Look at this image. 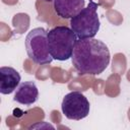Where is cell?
Masks as SVG:
<instances>
[{
	"instance_id": "cell-1",
	"label": "cell",
	"mask_w": 130,
	"mask_h": 130,
	"mask_svg": "<svg viewBox=\"0 0 130 130\" xmlns=\"http://www.w3.org/2000/svg\"><path fill=\"white\" fill-rule=\"evenodd\" d=\"M111 55L108 46L101 40L77 39L73 48L71 61L80 75H99L109 63Z\"/></svg>"
},
{
	"instance_id": "cell-2",
	"label": "cell",
	"mask_w": 130,
	"mask_h": 130,
	"mask_svg": "<svg viewBox=\"0 0 130 130\" xmlns=\"http://www.w3.org/2000/svg\"><path fill=\"white\" fill-rule=\"evenodd\" d=\"M77 40L76 35L66 25H58L48 31V47L53 59L66 61L71 58Z\"/></svg>"
},
{
	"instance_id": "cell-3",
	"label": "cell",
	"mask_w": 130,
	"mask_h": 130,
	"mask_svg": "<svg viewBox=\"0 0 130 130\" xmlns=\"http://www.w3.org/2000/svg\"><path fill=\"white\" fill-rule=\"evenodd\" d=\"M99 3L89 1L79 13L70 19V26L78 39L94 38L100 29V18L98 14Z\"/></svg>"
},
{
	"instance_id": "cell-4",
	"label": "cell",
	"mask_w": 130,
	"mask_h": 130,
	"mask_svg": "<svg viewBox=\"0 0 130 130\" xmlns=\"http://www.w3.org/2000/svg\"><path fill=\"white\" fill-rule=\"evenodd\" d=\"M25 50L36 64L46 65L53 61L48 47V31L44 27L32 28L25 37Z\"/></svg>"
},
{
	"instance_id": "cell-5",
	"label": "cell",
	"mask_w": 130,
	"mask_h": 130,
	"mask_svg": "<svg viewBox=\"0 0 130 130\" xmlns=\"http://www.w3.org/2000/svg\"><path fill=\"white\" fill-rule=\"evenodd\" d=\"M61 109L67 119L79 121L88 116L90 105L84 94L80 91L73 90L64 95Z\"/></svg>"
},
{
	"instance_id": "cell-6",
	"label": "cell",
	"mask_w": 130,
	"mask_h": 130,
	"mask_svg": "<svg viewBox=\"0 0 130 130\" xmlns=\"http://www.w3.org/2000/svg\"><path fill=\"white\" fill-rule=\"evenodd\" d=\"M20 74L16 69L9 66L0 68V92L2 94L12 93L20 84Z\"/></svg>"
},
{
	"instance_id": "cell-7",
	"label": "cell",
	"mask_w": 130,
	"mask_h": 130,
	"mask_svg": "<svg viewBox=\"0 0 130 130\" xmlns=\"http://www.w3.org/2000/svg\"><path fill=\"white\" fill-rule=\"evenodd\" d=\"M39 99V89L34 81H23L15 89L13 100L24 106H31Z\"/></svg>"
},
{
	"instance_id": "cell-8",
	"label": "cell",
	"mask_w": 130,
	"mask_h": 130,
	"mask_svg": "<svg viewBox=\"0 0 130 130\" xmlns=\"http://www.w3.org/2000/svg\"><path fill=\"white\" fill-rule=\"evenodd\" d=\"M84 0H54L53 3L56 14L65 19H71L84 8Z\"/></svg>"
},
{
	"instance_id": "cell-9",
	"label": "cell",
	"mask_w": 130,
	"mask_h": 130,
	"mask_svg": "<svg viewBox=\"0 0 130 130\" xmlns=\"http://www.w3.org/2000/svg\"><path fill=\"white\" fill-rule=\"evenodd\" d=\"M12 24L15 32L21 35L29 26V16L26 13H16L12 18Z\"/></svg>"
},
{
	"instance_id": "cell-10",
	"label": "cell",
	"mask_w": 130,
	"mask_h": 130,
	"mask_svg": "<svg viewBox=\"0 0 130 130\" xmlns=\"http://www.w3.org/2000/svg\"><path fill=\"white\" fill-rule=\"evenodd\" d=\"M119 83H120V75L119 74H112L111 76H109L108 80L105 83V92L106 94H108L109 96H117L120 93V87H119Z\"/></svg>"
},
{
	"instance_id": "cell-11",
	"label": "cell",
	"mask_w": 130,
	"mask_h": 130,
	"mask_svg": "<svg viewBox=\"0 0 130 130\" xmlns=\"http://www.w3.org/2000/svg\"><path fill=\"white\" fill-rule=\"evenodd\" d=\"M126 69V58L122 53H117L114 55L112 62V71L116 74L122 75Z\"/></svg>"
},
{
	"instance_id": "cell-12",
	"label": "cell",
	"mask_w": 130,
	"mask_h": 130,
	"mask_svg": "<svg viewBox=\"0 0 130 130\" xmlns=\"http://www.w3.org/2000/svg\"><path fill=\"white\" fill-rule=\"evenodd\" d=\"M106 16H107L108 20L114 25H120L123 22V15L117 10L109 9L106 12Z\"/></svg>"
},
{
	"instance_id": "cell-13",
	"label": "cell",
	"mask_w": 130,
	"mask_h": 130,
	"mask_svg": "<svg viewBox=\"0 0 130 130\" xmlns=\"http://www.w3.org/2000/svg\"><path fill=\"white\" fill-rule=\"evenodd\" d=\"M49 69H50V67L48 68V64H46V65H41V67L39 68V70L37 71V73H36V77L38 78V79H41V80H45V79H47L48 77H49Z\"/></svg>"
},
{
	"instance_id": "cell-14",
	"label": "cell",
	"mask_w": 130,
	"mask_h": 130,
	"mask_svg": "<svg viewBox=\"0 0 130 130\" xmlns=\"http://www.w3.org/2000/svg\"><path fill=\"white\" fill-rule=\"evenodd\" d=\"M105 81L103 79H95L94 83H93V91L98 94H102L104 93V89H105Z\"/></svg>"
},
{
	"instance_id": "cell-15",
	"label": "cell",
	"mask_w": 130,
	"mask_h": 130,
	"mask_svg": "<svg viewBox=\"0 0 130 130\" xmlns=\"http://www.w3.org/2000/svg\"><path fill=\"white\" fill-rule=\"evenodd\" d=\"M114 4H115V0H100L99 2L100 6H103L107 9H110Z\"/></svg>"
},
{
	"instance_id": "cell-16",
	"label": "cell",
	"mask_w": 130,
	"mask_h": 130,
	"mask_svg": "<svg viewBox=\"0 0 130 130\" xmlns=\"http://www.w3.org/2000/svg\"><path fill=\"white\" fill-rule=\"evenodd\" d=\"M2 1H3V3H5V4H9V5H13V4L17 3V2L14 1V0H2Z\"/></svg>"
},
{
	"instance_id": "cell-17",
	"label": "cell",
	"mask_w": 130,
	"mask_h": 130,
	"mask_svg": "<svg viewBox=\"0 0 130 130\" xmlns=\"http://www.w3.org/2000/svg\"><path fill=\"white\" fill-rule=\"evenodd\" d=\"M126 76H127V79H128V80H129V82H130V69L128 70V72H127V75H126Z\"/></svg>"
},
{
	"instance_id": "cell-18",
	"label": "cell",
	"mask_w": 130,
	"mask_h": 130,
	"mask_svg": "<svg viewBox=\"0 0 130 130\" xmlns=\"http://www.w3.org/2000/svg\"><path fill=\"white\" fill-rule=\"evenodd\" d=\"M42 1H45V2H51V1H54V0H42Z\"/></svg>"
}]
</instances>
